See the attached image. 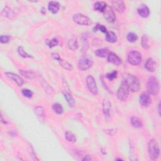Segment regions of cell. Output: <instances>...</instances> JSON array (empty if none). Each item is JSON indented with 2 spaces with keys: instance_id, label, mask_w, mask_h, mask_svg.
<instances>
[{
  "instance_id": "obj_19",
  "label": "cell",
  "mask_w": 161,
  "mask_h": 161,
  "mask_svg": "<svg viewBox=\"0 0 161 161\" xmlns=\"http://www.w3.org/2000/svg\"><path fill=\"white\" fill-rule=\"evenodd\" d=\"M49 10L53 14H56L60 10V4L57 2L52 1L49 3Z\"/></svg>"
},
{
  "instance_id": "obj_40",
  "label": "cell",
  "mask_w": 161,
  "mask_h": 161,
  "mask_svg": "<svg viewBox=\"0 0 161 161\" xmlns=\"http://www.w3.org/2000/svg\"><path fill=\"white\" fill-rule=\"evenodd\" d=\"M10 135H11L12 137H16V135H17L16 133V132H14V131H13V130L10 131Z\"/></svg>"
},
{
  "instance_id": "obj_27",
  "label": "cell",
  "mask_w": 161,
  "mask_h": 161,
  "mask_svg": "<svg viewBox=\"0 0 161 161\" xmlns=\"http://www.w3.org/2000/svg\"><path fill=\"white\" fill-rule=\"evenodd\" d=\"M67 46L69 49L72 50H76L78 48V42L77 39L73 38L69 40L67 42Z\"/></svg>"
},
{
  "instance_id": "obj_37",
  "label": "cell",
  "mask_w": 161,
  "mask_h": 161,
  "mask_svg": "<svg viewBox=\"0 0 161 161\" xmlns=\"http://www.w3.org/2000/svg\"><path fill=\"white\" fill-rule=\"evenodd\" d=\"M117 75H118V72L117 71L115 70V71H113L112 73L107 74L106 75V78H108L110 80H113V79L117 77Z\"/></svg>"
},
{
  "instance_id": "obj_7",
  "label": "cell",
  "mask_w": 161,
  "mask_h": 161,
  "mask_svg": "<svg viewBox=\"0 0 161 161\" xmlns=\"http://www.w3.org/2000/svg\"><path fill=\"white\" fill-rule=\"evenodd\" d=\"M73 20L74 22L80 25L89 26L92 24L91 20L89 19L87 16L81 13H77L74 15Z\"/></svg>"
},
{
  "instance_id": "obj_29",
  "label": "cell",
  "mask_w": 161,
  "mask_h": 161,
  "mask_svg": "<svg viewBox=\"0 0 161 161\" xmlns=\"http://www.w3.org/2000/svg\"><path fill=\"white\" fill-rule=\"evenodd\" d=\"M52 108L53 111L58 115L62 114V113L64 111L63 107H62V106L59 103H54L52 105Z\"/></svg>"
},
{
  "instance_id": "obj_28",
  "label": "cell",
  "mask_w": 161,
  "mask_h": 161,
  "mask_svg": "<svg viewBox=\"0 0 161 161\" xmlns=\"http://www.w3.org/2000/svg\"><path fill=\"white\" fill-rule=\"evenodd\" d=\"M40 81L41 82V84L42 86L45 89V91H46L47 93H49V94H52V93L53 92V89L52 88V87L45 80L43 79H42L40 80Z\"/></svg>"
},
{
  "instance_id": "obj_11",
  "label": "cell",
  "mask_w": 161,
  "mask_h": 161,
  "mask_svg": "<svg viewBox=\"0 0 161 161\" xmlns=\"http://www.w3.org/2000/svg\"><path fill=\"white\" fill-rule=\"evenodd\" d=\"M106 57H107V60H108L109 62H110V63H111L115 66H118L121 65L122 63V59L120 58V57L118 56H117L114 52H110L108 56H107Z\"/></svg>"
},
{
  "instance_id": "obj_39",
  "label": "cell",
  "mask_w": 161,
  "mask_h": 161,
  "mask_svg": "<svg viewBox=\"0 0 161 161\" xmlns=\"http://www.w3.org/2000/svg\"><path fill=\"white\" fill-rule=\"evenodd\" d=\"M29 148H30V149H29V152H30V156L34 159H35V160H39L37 158V157H36V155H35V152H34V150H33V147H32V146L31 145H29Z\"/></svg>"
},
{
  "instance_id": "obj_43",
  "label": "cell",
  "mask_w": 161,
  "mask_h": 161,
  "mask_svg": "<svg viewBox=\"0 0 161 161\" xmlns=\"http://www.w3.org/2000/svg\"><path fill=\"white\" fill-rule=\"evenodd\" d=\"M115 160H123V159H116Z\"/></svg>"
},
{
  "instance_id": "obj_6",
  "label": "cell",
  "mask_w": 161,
  "mask_h": 161,
  "mask_svg": "<svg viewBox=\"0 0 161 161\" xmlns=\"http://www.w3.org/2000/svg\"><path fill=\"white\" fill-rule=\"evenodd\" d=\"M127 60L128 63L132 66L139 65L142 60L141 53L136 50H132L128 54Z\"/></svg>"
},
{
  "instance_id": "obj_12",
  "label": "cell",
  "mask_w": 161,
  "mask_h": 161,
  "mask_svg": "<svg viewBox=\"0 0 161 161\" xmlns=\"http://www.w3.org/2000/svg\"><path fill=\"white\" fill-rule=\"evenodd\" d=\"M103 104V111L106 117H110V112L111 110V103L108 98H105L102 103Z\"/></svg>"
},
{
  "instance_id": "obj_3",
  "label": "cell",
  "mask_w": 161,
  "mask_h": 161,
  "mask_svg": "<svg viewBox=\"0 0 161 161\" xmlns=\"http://www.w3.org/2000/svg\"><path fill=\"white\" fill-rule=\"evenodd\" d=\"M147 89L149 93L152 95H157L160 91L159 82L157 77L155 76H151L147 81Z\"/></svg>"
},
{
  "instance_id": "obj_20",
  "label": "cell",
  "mask_w": 161,
  "mask_h": 161,
  "mask_svg": "<svg viewBox=\"0 0 161 161\" xmlns=\"http://www.w3.org/2000/svg\"><path fill=\"white\" fill-rule=\"evenodd\" d=\"M1 15L2 16L6 17L8 19H13V18L15 16V14L14 12L10 8H9L8 6H6L3 10H2Z\"/></svg>"
},
{
  "instance_id": "obj_2",
  "label": "cell",
  "mask_w": 161,
  "mask_h": 161,
  "mask_svg": "<svg viewBox=\"0 0 161 161\" xmlns=\"http://www.w3.org/2000/svg\"><path fill=\"white\" fill-rule=\"evenodd\" d=\"M149 155L151 160H157L160 155V148L157 141L156 139H151L149 143Z\"/></svg>"
},
{
  "instance_id": "obj_14",
  "label": "cell",
  "mask_w": 161,
  "mask_h": 161,
  "mask_svg": "<svg viewBox=\"0 0 161 161\" xmlns=\"http://www.w3.org/2000/svg\"><path fill=\"white\" fill-rule=\"evenodd\" d=\"M5 74L9 79L15 81L19 86H22L23 84L24 81L23 79L19 75L10 72H6L5 73Z\"/></svg>"
},
{
  "instance_id": "obj_31",
  "label": "cell",
  "mask_w": 161,
  "mask_h": 161,
  "mask_svg": "<svg viewBox=\"0 0 161 161\" xmlns=\"http://www.w3.org/2000/svg\"><path fill=\"white\" fill-rule=\"evenodd\" d=\"M18 53H19V54L23 57V58H33V56L32 55L29 54V53L26 52L24 48L22 46H20L18 48Z\"/></svg>"
},
{
  "instance_id": "obj_38",
  "label": "cell",
  "mask_w": 161,
  "mask_h": 161,
  "mask_svg": "<svg viewBox=\"0 0 161 161\" xmlns=\"http://www.w3.org/2000/svg\"><path fill=\"white\" fill-rule=\"evenodd\" d=\"M10 40V37L8 36V35H2L1 37H0V42L2 43H7L9 42Z\"/></svg>"
},
{
  "instance_id": "obj_16",
  "label": "cell",
  "mask_w": 161,
  "mask_h": 161,
  "mask_svg": "<svg viewBox=\"0 0 161 161\" xmlns=\"http://www.w3.org/2000/svg\"><path fill=\"white\" fill-rule=\"evenodd\" d=\"M111 4L115 10L119 13H123L125 10V5L123 1H113Z\"/></svg>"
},
{
  "instance_id": "obj_36",
  "label": "cell",
  "mask_w": 161,
  "mask_h": 161,
  "mask_svg": "<svg viewBox=\"0 0 161 161\" xmlns=\"http://www.w3.org/2000/svg\"><path fill=\"white\" fill-rule=\"evenodd\" d=\"M22 93L25 97L28 98H31L33 96V92L31 90H30V89H22Z\"/></svg>"
},
{
  "instance_id": "obj_13",
  "label": "cell",
  "mask_w": 161,
  "mask_h": 161,
  "mask_svg": "<svg viewBox=\"0 0 161 161\" xmlns=\"http://www.w3.org/2000/svg\"><path fill=\"white\" fill-rule=\"evenodd\" d=\"M139 103L143 107H148L151 103V99L149 93H143L140 95Z\"/></svg>"
},
{
  "instance_id": "obj_24",
  "label": "cell",
  "mask_w": 161,
  "mask_h": 161,
  "mask_svg": "<svg viewBox=\"0 0 161 161\" xmlns=\"http://www.w3.org/2000/svg\"><path fill=\"white\" fill-rule=\"evenodd\" d=\"M107 6L108 5L104 2H98L94 5V9L95 11L103 13Z\"/></svg>"
},
{
  "instance_id": "obj_5",
  "label": "cell",
  "mask_w": 161,
  "mask_h": 161,
  "mask_svg": "<svg viewBox=\"0 0 161 161\" xmlns=\"http://www.w3.org/2000/svg\"><path fill=\"white\" fill-rule=\"evenodd\" d=\"M93 64V58L89 55H85L80 58L78 62V68L80 70H86L91 68Z\"/></svg>"
},
{
  "instance_id": "obj_25",
  "label": "cell",
  "mask_w": 161,
  "mask_h": 161,
  "mask_svg": "<svg viewBox=\"0 0 161 161\" xmlns=\"http://www.w3.org/2000/svg\"><path fill=\"white\" fill-rule=\"evenodd\" d=\"M110 52V51L108 49H97L94 53L97 57L103 58L108 56Z\"/></svg>"
},
{
  "instance_id": "obj_35",
  "label": "cell",
  "mask_w": 161,
  "mask_h": 161,
  "mask_svg": "<svg viewBox=\"0 0 161 161\" xmlns=\"http://www.w3.org/2000/svg\"><path fill=\"white\" fill-rule=\"evenodd\" d=\"M94 31H98V30H100L101 32H102L103 33H106L107 32V29L105 27V26L103 25H100V24H97L93 29Z\"/></svg>"
},
{
  "instance_id": "obj_18",
  "label": "cell",
  "mask_w": 161,
  "mask_h": 161,
  "mask_svg": "<svg viewBox=\"0 0 161 161\" xmlns=\"http://www.w3.org/2000/svg\"><path fill=\"white\" fill-rule=\"evenodd\" d=\"M145 68L149 72H154L156 69V62L152 58H149L145 64Z\"/></svg>"
},
{
  "instance_id": "obj_23",
  "label": "cell",
  "mask_w": 161,
  "mask_h": 161,
  "mask_svg": "<svg viewBox=\"0 0 161 161\" xmlns=\"http://www.w3.org/2000/svg\"><path fill=\"white\" fill-rule=\"evenodd\" d=\"M19 73L20 74L24 76L25 77L29 79H33L36 76V74H35L33 71L29 70H22L20 69L19 70Z\"/></svg>"
},
{
  "instance_id": "obj_26",
  "label": "cell",
  "mask_w": 161,
  "mask_h": 161,
  "mask_svg": "<svg viewBox=\"0 0 161 161\" xmlns=\"http://www.w3.org/2000/svg\"><path fill=\"white\" fill-rule=\"evenodd\" d=\"M63 94H64V98H66V100H67L69 105L70 107H74V106L75 104V101H74V99L73 98V97L72 96V95H71L67 91L63 92Z\"/></svg>"
},
{
  "instance_id": "obj_22",
  "label": "cell",
  "mask_w": 161,
  "mask_h": 161,
  "mask_svg": "<svg viewBox=\"0 0 161 161\" xmlns=\"http://www.w3.org/2000/svg\"><path fill=\"white\" fill-rule=\"evenodd\" d=\"M130 123L132 127L135 128H140L143 127V123L142 120L137 117H132L130 118Z\"/></svg>"
},
{
  "instance_id": "obj_10",
  "label": "cell",
  "mask_w": 161,
  "mask_h": 161,
  "mask_svg": "<svg viewBox=\"0 0 161 161\" xmlns=\"http://www.w3.org/2000/svg\"><path fill=\"white\" fill-rule=\"evenodd\" d=\"M103 16L109 23H114L116 20V15L111 6H107L103 12Z\"/></svg>"
},
{
  "instance_id": "obj_32",
  "label": "cell",
  "mask_w": 161,
  "mask_h": 161,
  "mask_svg": "<svg viewBox=\"0 0 161 161\" xmlns=\"http://www.w3.org/2000/svg\"><path fill=\"white\" fill-rule=\"evenodd\" d=\"M65 138L69 142L71 143H74L76 142V138L74 134L69 131H66L65 132Z\"/></svg>"
},
{
  "instance_id": "obj_1",
  "label": "cell",
  "mask_w": 161,
  "mask_h": 161,
  "mask_svg": "<svg viewBox=\"0 0 161 161\" xmlns=\"http://www.w3.org/2000/svg\"><path fill=\"white\" fill-rule=\"evenodd\" d=\"M123 80L128 86L130 91L134 93L139 91L140 83V80L137 76L129 73H125L123 74Z\"/></svg>"
},
{
  "instance_id": "obj_30",
  "label": "cell",
  "mask_w": 161,
  "mask_h": 161,
  "mask_svg": "<svg viewBox=\"0 0 161 161\" xmlns=\"http://www.w3.org/2000/svg\"><path fill=\"white\" fill-rule=\"evenodd\" d=\"M141 44L142 47L145 49H149L150 48V45L149 42V37L147 35H144L142 38L141 40Z\"/></svg>"
},
{
  "instance_id": "obj_9",
  "label": "cell",
  "mask_w": 161,
  "mask_h": 161,
  "mask_svg": "<svg viewBox=\"0 0 161 161\" xmlns=\"http://www.w3.org/2000/svg\"><path fill=\"white\" fill-rule=\"evenodd\" d=\"M51 56H52V58L53 59H54V60H57L59 62V63L60 66L61 67H63L64 69H67V70H72L73 69V66L71 65L70 64H69V62H67L66 60H65L64 59H62L60 57V55L59 54V53L53 52V53H52Z\"/></svg>"
},
{
  "instance_id": "obj_41",
  "label": "cell",
  "mask_w": 161,
  "mask_h": 161,
  "mask_svg": "<svg viewBox=\"0 0 161 161\" xmlns=\"http://www.w3.org/2000/svg\"><path fill=\"white\" fill-rule=\"evenodd\" d=\"M1 119H2V122L3 123H4V124H5V125L7 124V122H6L5 120L3 119V115H1Z\"/></svg>"
},
{
  "instance_id": "obj_34",
  "label": "cell",
  "mask_w": 161,
  "mask_h": 161,
  "mask_svg": "<svg viewBox=\"0 0 161 161\" xmlns=\"http://www.w3.org/2000/svg\"><path fill=\"white\" fill-rule=\"evenodd\" d=\"M46 43H47V45L49 48H53V47H54L57 46L58 43H59V42H58L57 39H52L49 40H47Z\"/></svg>"
},
{
  "instance_id": "obj_21",
  "label": "cell",
  "mask_w": 161,
  "mask_h": 161,
  "mask_svg": "<svg viewBox=\"0 0 161 161\" xmlns=\"http://www.w3.org/2000/svg\"><path fill=\"white\" fill-rule=\"evenodd\" d=\"M117 36L115 33L113 32L110 31L107 32L106 33V36H105V40L106 42L109 43H115L117 41Z\"/></svg>"
},
{
  "instance_id": "obj_4",
  "label": "cell",
  "mask_w": 161,
  "mask_h": 161,
  "mask_svg": "<svg viewBox=\"0 0 161 161\" xmlns=\"http://www.w3.org/2000/svg\"><path fill=\"white\" fill-rule=\"evenodd\" d=\"M129 93H130V89L128 87V86L127 85L126 82L123 80L121 83L117 93L118 99L122 102L126 101L128 99Z\"/></svg>"
},
{
  "instance_id": "obj_42",
  "label": "cell",
  "mask_w": 161,
  "mask_h": 161,
  "mask_svg": "<svg viewBox=\"0 0 161 161\" xmlns=\"http://www.w3.org/2000/svg\"><path fill=\"white\" fill-rule=\"evenodd\" d=\"M160 103L159 102V104H158V113H159V115H160Z\"/></svg>"
},
{
  "instance_id": "obj_33",
  "label": "cell",
  "mask_w": 161,
  "mask_h": 161,
  "mask_svg": "<svg viewBox=\"0 0 161 161\" xmlns=\"http://www.w3.org/2000/svg\"><path fill=\"white\" fill-rule=\"evenodd\" d=\"M127 39L129 42L132 43V42H135V41H137V40L138 39V36H137V35L135 34V33L130 32L127 35Z\"/></svg>"
},
{
  "instance_id": "obj_15",
  "label": "cell",
  "mask_w": 161,
  "mask_h": 161,
  "mask_svg": "<svg viewBox=\"0 0 161 161\" xmlns=\"http://www.w3.org/2000/svg\"><path fill=\"white\" fill-rule=\"evenodd\" d=\"M137 12L139 15L142 18H147L150 15L149 8L144 4L140 5L137 8Z\"/></svg>"
},
{
  "instance_id": "obj_8",
  "label": "cell",
  "mask_w": 161,
  "mask_h": 161,
  "mask_svg": "<svg viewBox=\"0 0 161 161\" xmlns=\"http://www.w3.org/2000/svg\"><path fill=\"white\" fill-rule=\"evenodd\" d=\"M86 82L89 91L93 95H97L98 93V89L94 78L92 76H88L86 77Z\"/></svg>"
},
{
  "instance_id": "obj_17",
  "label": "cell",
  "mask_w": 161,
  "mask_h": 161,
  "mask_svg": "<svg viewBox=\"0 0 161 161\" xmlns=\"http://www.w3.org/2000/svg\"><path fill=\"white\" fill-rule=\"evenodd\" d=\"M34 112L40 122L45 120V110L42 106H37L34 108Z\"/></svg>"
}]
</instances>
